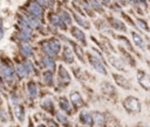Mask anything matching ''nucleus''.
<instances>
[{"mask_svg":"<svg viewBox=\"0 0 150 127\" xmlns=\"http://www.w3.org/2000/svg\"><path fill=\"white\" fill-rule=\"evenodd\" d=\"M55 118L57 119V121H59L60 123H63V126L68 125V119H67V116H66V114H64L63 112L56 111V112H55Z\"/></svg>","mask_w":150,"mask_h":127,"instance_id":"nucleus-31","label":"nucleus"},{"mask_svg":"<svg viewBox=\"0 0 150 127\" xmlns=\"http://www.w3.org/2000/svg\"><path fill=\"white\" fill-rule=\"evenodd\" d=\"M18 49L22 58L30 59L34 56V48L30 45V42H18Z\"/></svg>","mask_w":150,"mask_h":127,"instance_id":"nucleus-8","label":"nucleus"},{"mask_svg":"<svg viewBox=\"0 0 150 127\" xmlns=\"http://www.w3.org/2000/svg\"><path fill=\"white\" fill-rule=\"evenodd\" d=\"M6 1H7V2H9V1H11V0H6Z\"/></svg>","mask_w":150,"mask_h":127,"instance_id":"nucleus-39","label":"nucleus"},{"mask_svg":"<svg viewBox=\"0 0 150 127\" xmlns=\"http://www.w3.org/2000/svg\"><path fill=\"white\" fill-rule=\"evenodd\" d=\"M116 38H117V39H118V40H120V41H121V42H122V44H123L125 47H128V51H129V52H134V48H132V46L130 45L129 40H128L125 36H122V35H117Z\"/></svg>","mask_w":150,"mask_h":127,"instance_id":"nucleus-33","label":"nucleus"},{"mask_svg":"<svg viewBox=\"0 0 150 127\" xmlns=\"http://www.w3.org/2000/svg\"><path fill=\"white\" fill-rule=\"evenodd\" d=\"M36 127H46V125H43V123H39Z\"/></svg>","mask_w":150,"mask_h":127,"instance_id":"nucleus-36","label":"nucleus"},{"mask_svg":"<svg viewBox=\"0 0 150 127\" xmlns=\"http://www.w3.org/2000/svg\"><path fill=\"white\" fill-rule=\"evenodd\" d=\"M1 103H2V99H1V95H0V106H1Z\"/></svg>","mask_w":150,"mask_h":127,"instance_id":"nucleus-37","label":"nucleus"},{"mask_svg":"<svg viewBox=\"0 0 150 127\" xmlns=\"http://www.w3.org/2000/svg\"><path fill=\"white\" fill-rule=\"evenodd\" d=\"M69 100H70L73 107L75 108V111L79 109V108H81V107H83V105H84V100H83L82 95H81L79 92H76V91L70 92V94H69Z\"/></svg>","mask_w":150,"mask_h":127,"instance_id":"nucleus-11","label":"nucleus"},{"mask_svg":"<svg viewBox=\"0 0 150 127\" xmlns=\"http://www.w3.org/2000/svg\"><path fill=\"white\" fill-rule=\"evenodd\" d=\"M108 61L110 62V65L114 68H116L118 71H124V65H123L122 59H120V58H117V56H115V55H112V54L109 53L108 54Z\"/></svg>","mask_w":150,"mask_h":127,"instance_id":"nucleus-19","label":"nucleus"},{"mask_svg":"<svg viewBox=\"0 0 150 127\" xmlns=\"http://www.w3.org/2000/svg\"><path fill=\"white\" fill-rule=\"evenodd\" d=\"M136 127H148V126H145V123H143V122H138L136 125Z\"/></svg>","mask_w":150,"mask_h":127,"instance_id":"nucleus-35","label":"nucleus"},{"mask_svg":"<svg viewBox=\"0 0 150 127\" xmlns=\"http://www.w3.org/2000/svg\"><path fill=\"white\" fill-rule=\"evenodd\" d=\"M71 80L70 73L67 71V68L63 65H59L57 67V83L62 86H67Z\"/></svg>","mask_w":150,"mask_h":127,"instance_id":"nucleus-7","label":"nucleus"},{"mask_svg":"<svg viewBox=\"0 0 150 127\" xmlns=\"http://www.w3.org/2000/svg\"><path fill=\"white\" fill-rule=\"evenodd\" d=\"M69 33H70V35L73 36V39L76 41V42H79L81 46H87V36H86V33H84V31L81 28V27H77V26H74V25H71L70 27H69Z\"/></svg>","mask_w":150,"mask_h":127,"instance_id":"nucleus-5","label":"nucleus"},{"mask_svg":"<svg viewBox=\"0 0 150 127\" xmlns=\"http://www.w3.org/2000/svg\"><path fill=\"white\" fill-rule=\"evenodd\" d=\"M101 87H102V92L104 94H108V95L115 94V88H114V86L111 83H109V82H102Z\"/></svg>","mask_w":150,"mask_h":127,"instance_id":"nucleus-30","label":"nucleus"},{"mask_svg":"<svg viewBox=\"0 0 150 127\" xmlns=\"http://www.w3.org/2000/svg\"><path fill=\"white\" fill-rule=\"evenodd\" d=\"M95 26L100 32H103V33H109V31H110L109 29V24L105 20H97L95 22Z\"/></svg>","mask_w":150,"mask_h":127,"instance_id":"nucleus-28","label":"nucleus"},{"mask_svg":"<svg viewBox=\"0 0 150 127\" xmlns=\"http://www.w3.org/2000/svg\"><path fill=\"white\" fill-rule=\"evenodd\" d=\"M14 71H15V74L19 76V79H23L27 76V73H26L22 61H16V63L14 65Z\"/></svg>","mask_w":150,"mask_h":127,"instance_id":"nucleus-23","label":"nucleus"},{"mask_svg":"<svg viewBox=\"0 0 150 127\" xmlns=\"http://www.w3.org/2000/svg\"><path fill=\"white\" fill-rule=\"evenodd\" d=\"M129 4H131L132 6H139L143 8L148 7V1L146 0H127Z\"/></svg>","mask_w":150,"mask_h":127,"instance_id":"nucleus-32","label":"nucleus"},{"mask_svg":"<svg viewBox=\"0 0 150 127\" xmlns=\"http://www.w3.org/2000/svg\"><path fill=\"white\" fill-rule=\"evenodd\" d=\"M40 106H41V108H43L48 113H53L54 112V102H53V99L50 96L43 98L41 100V102H40Z\"/></svg>","mask_w":150,"mask_h":127,"instance_id":"nucleus-20","label":"nucleus"},{"mask_svg":"<svg viewBox=\"0 0 150 127\" xmlns=\"http://www.w3.org/2000/svg\"><path fill=\"white\" fill-rule=\"evenodd\" d=\"M87 1H88V4L90 5V7L95 12H97L98 14H104V7L101 5L100 0H87Z\"/></svg>","mask_w":150,"mask_h":127,"instance_id":"nucleus-27","label":"nucleus"},{"mask_svg":"<svg viewBox=\"0 0 150 127\" xmlns=\"http://www.w3.org/2000/svg\"><path fill=\"white\" fill-rule=\"evenodd\" d=\"M131 38H132V42L136 47H138L139 49H145V40L142 38L141 34H138L135 31H131Z\"/></svg>","mask_w":150,"mask_h":127,"instance_id":"nucleus-18","label":"nucleus"},{"mask_svg":"<svg viewBox=\"0 0 150 127\" xmlns=\"http://www.w3.org/2000/svg\"><path fill=\"white\" fill-rule=\"evenodd\" d=\"M112 76H114V80L117 83V86H120V87H122L124 89H130L131 88V85H130L129 80H127V78H124L123 75L112 73Z\"/></svg>","mask_w":150,"mask_h":127,"instance_id":"nucleus-17","label":"nucleus"},{"mask_svg":"<svg viewBox=\"0 0 150 127\" xmlns=\"http://www.w3.org/2000/svg\"><path fill=\"white\" fill-rule=\"evenodd\" d=\"M12 127H19V126H12Z\"/></svg>","mask_w":150,"mask_h":127,"instance_id":"nucleus-40","label":"nucleus"},{"mask_svg":"<svg viewBox=\"0 0 150 127\" xmlns=\"http://www.w3.org/2000/svg\"><path fill=\"white\" fill-rule=\"evenodd\" d=\"M8 114L6 113V111H4L1 107H0V122H7L8 121Z\"/></svg>","mask_w":150,"mask_h":127,"instance_id":"nucleus-34","label":"nucleus"},{"mask_svg":"<svg viewBox=\"0 0 150 127\" xmlns=\"http://www.w3.org/2000/svg\"><path fill=\"white\" fill-rule=\"evenodd\" d=\"M135 25H137L141 29H143V31H145V32H150V27H149L148 22H146L144 19L136 18V19H135Z\"/></svg>","mask_w":150,"mask_h":127,"instance_id":"nucleus-29","label":"nucleus"},{"mask_svg":"<svg viewBox=\"0 0 150 127\" xmlns=\"http://www.w3.org/2000/svg\"><path fill=\"white\" fill-rule=\"evenodd\" d=\"M41 66L46 69H49V71H55L56 69V61L53 56H49V55H46V54H42L41 55Z\"/></svg>","mask_w":150,"mask_h":127,"instance_id":"nucleus-12","label":"nucleus"},{"mask_svg":"<svg viewBox=\"0 0 150 127\" xmlns=\"http://www.w3.org/2000/svg\"><path fill=\"white\" fill-rule=\"evenodd\" d=\"M46 19L48 21V24L57 29H61V31H67L68 29V26L61 20L59 13L54 9H48L47 14H46Z\"/></svg>","mask_w":150,"mask_h":127,"instance_id":"nucleus-3","label":"nucleus"},{"mask_svg":"<svg viewBox=\"0 0 150 127\" xmlns=\"http://www.w3.org/2000/svg\"><path fill=\"white\" fill-rule=\"evenodd\" d=\"M14 115L20 122H23V120H25V108H23L22 105L16 103L14 106Z\"/></svg>","mask_w":150,"mask_h":127,"instance_id":"nucleus-24","label":"nucleus"},{"mask_svg":"<svg viewBox=\"0 0 150 127\" xmlns=\"http://www.w3.org/2000/svg\"><path fill=\"white\" fill-rule=\"evenodd\" d=\"M71 12V16H73V20L76 22L77 26H80L81 28H84V29H89L91 27L90 25V21L86 18V15H82L75 11H70Z\"/></svg>","mask_w":150,"mask_h":127,"instance_id":"nucleus-9","label":"nucleus"},{"mask_svg":"<svg viewBox=\"0 0 150 127\" xmlns=\"http://www.w3.org/2000/svg\"><path fill=\"white\" fill-rule=\"evenodd\" d=\"M86 58L88 59V62L90 63V66L96 71L98 72L100 74H103V75H107V68L104 66V60L102 58H100L98 55H96L95 53L93 52H87L86 53Z\"/></svg>","mask_w":150,"mask_h":127,"instance_id":"nucleus-2","label":"nucleus"},{"mask_svg":"<svg viewBox=\"0 0 150 127\" xmlns=\"http://www.w3.org/2000/svg\"><path fill=\"white\" fill-rule=\"evenodd\" d=\"M79 119H80L81 123H82V125H84V126L90 127V126H93V125H94L91 113H89V112H88V111H86V109H82V111L80 112Z\"/></svg>","mask_w":150,"mask_h":127,"instance_id":"nucleus-16","label":"nucleus"},{"mask_svg":"<svg viewBox=\"0 0 150 127\" xmlns=\"http://www.w3.org/2000/svg\"><path fill=\"white\" fill-rule=\"evenodd\" d=\"M123 107H124V109L127 112L132 113V114L141 112V102H139V100L137 98H135V96H131V95L127 96L123 100Z\"/></svg>","mask_w":150,"mask_h":127,"instance_id":"nucleus-4","label":"nucleus"},{"mask_svg":"<svg viewBox=\"0 0 150 127\" xmlns=\"http://www.w3.org/2000/svg\"><path fill=\"white\" fill-rule=\"evenodd\" d=\"M91 116H93V122L94 125L96 126H103L104 122H105V119H104V115L100 112H93L91 113Z\"/></svg>","mask_w":150,"mask_h":127,"instance_id":"nucleus-26","label":"nucleus"},{"mask_svg":"<svg viewBox=\"0 0 150 127\" xmlns=\"http://www.w3.org/2000/svg\"><path fill=\"white\" fill-rule=\"evenodd\" d=\"M20 9H23L26 12H28L29 14H32L33 16L38 18L39 20H41L42 22H45V18H46V9L40 6L35 0H27L21 7Z\"/></svg>","mask_w":150,"mask_h":127,"instance_id":"nucleus-1","label":"nucleus"},{"mask_svg":"<svg viewBox=\"0 0 150 127\" xmlns=\"http://www.w3.org/2000/svg\"><path fill=\"white\" fill-rule=\"evenodd\" d=\"M48 41V45L49 47L52 48V51L54 52V54L57 56L60 53H61V49H62V44H61V40L56 36H50L47 39Z\"/></svg>","mask_w":150,"mask_h":127,"instance_id":"nucleus-14","label":"nucleus"},{"mask_svg":"<svg viewBox=\"0 0 150 127\" xmlns=\"http://www.w3.org/2000/svg\"><path fill=\"white\" fill-rule=\"evenodd\" d=\"M107 21H108L109 26H110L112 29H115V31H117V32H122V33H125V32H127V26H125V24H124L122 20H120V19H117V18L110 15V16L107 18Z\"/></svg>","mask_w":150,"mask_h":127,"instance_id":"nucleus-10","label":"nucleus"},{"mask_svg":"<svg viewBox=\"0 0 150 127\" xmlns=\"http://www.w3.org/2000/svg\"><path fill=\"white\" fill-rule=\"evenodd\" d=\"M57 101H59V106H60L61 111H63L64 113H70L71 112V105H70V102L68 101V99L66 96H60Z\"/></svg>","mask_w":150,"mask_h":127,"instance_id":"nucleus-22","label":"nucleus"},{"mask_svg":"<svg viewBox=\"0 0 150 127\" xmlns=\"http://www.w3.org/2000/svg\"><path fill=\"white\" fill-rule=\"evenodd\" d=\"M81 127H88V126H84V125H83V126H81Z\"/></svg>","mask_w":150,"mask_h":127,"instance_id":"nucleus-38","label":"nucleus"},{"mask_svg":"<svg viewBox=\"0 0 150 127\" xmlns=\"http://www.w3.org/2000/svg\"><path fill=\"white\" fill-rule=\"evenodd\" d=\"M26 89H27V93H28L29 98H32V99L38 98V85H36L35 81H33V80L28 81L27 85H26Z\"/></svg>","mask_w":150,"mask_h":127,"instance_id":"nucleus-21","label":"nucleus"},{"mask_svg":"<svg viewBox=\"0 0 150 127\" xmlns=\"http://www.w3.org/2000/svg\"><path fill=\"white\" fill-rule=\"evenodd\" d=\"M57 13H59V15H60V18H61V20L68 26V27H70L71 25H73V16H71V13H70V11H68V9H64V8H60L59 11H57Z\"/></svg>","mask_w":150,"mask_h":127,"instance_id":"nucleus-15","label":"nucleus"},{"mask_svg":"<svg viewBox=\"0 0 150 127\" xmlns=\"http://www.w3.org/2000/svg\"><path fill=\"white\" fill-rule=\"evenodd\" d=\"M137 80L138 83L142 86V88L150 91V75L143 71H138L137 72Z\"/></svg>","mask_w":150,"mask_h":127,"instance_id":"nucleus-13","label":"nucleus"},{"mask_svg":"<svg viewBox=\"0 0 150 127\" xmlns=\"http://www.w3.org/2000/svg\"><path fill=\"white\" fill-rule=\"evenodd\" d=\"M60 54H61V59H62L63 62H66L67 65H73L74 63V61H75V54H74L71 47L68 44H66V45L62 46V49H61V53Z\"/></svg>","mask_w":150,"mask_h":127,"instance_id":"nucleus-6","label":"nucleus"},{"mask_svg":"<svg viewBox=\"0 0 150 127\" xmlns=\"http://www.w3.org/2000/svg\"><path fill=\"white\" fill-rule=\"evenodd\" d=\"M42 80H43V82H45L47 86H52V85L54 83V74H53V71L46 69V71L42 73Z\"/></svg>","mask_w":150,"mask_h":127,"instance_id":"nucleus-25","label":"nucleus"}]
</instances>
